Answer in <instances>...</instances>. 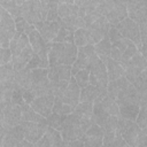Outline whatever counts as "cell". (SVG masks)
<instances>
[{
    "label": "cell",
    "mask_w": 147,
    "mask_h": 147,
    "mask_svg": "<svg viewBox=\"0 0 147 147\" xmlns=\"http://www.w3.org/2000/svg\"><path fill=\"white\" fill-rule=\"evenodd\" d=\"M21 115H22V110H21L20 105L9 102L3 108V119L11 126L21 122Z\"/></svg>",
    "instance_id": "obj_21"
},
{
    "label": "cell",
    "mask_w": 147,
    "mask_h": 147,
    "mask_svg": "<svg viewBox=\"0 0 147 147\" xmlns=\"http://www.w3.org/2000/svg\"><path fill=\"white\" fill-rule=\"evenodd\" d=\"M10 102L16 103V105H20V106H22L23 103H25V101H24V99H23V95H22V92H21L20 90H14Z\"/></svg>",
    "instance_id": "obj_46"
},
{
    "label": "cell",
    "mask_w": 147,
    "mask_h": 147,
    "mask_svg": "<svg viewBox=\"0 0 147 147\" xmlns=\"http://www.w3.org/2000/svg\"><path fill=\"white\" fill-rule=\"evenodd\" d=\"M110 25H116L118 22L127 17L126 0H114L108 13L105 15Z\"/></svg>",
    "instance_id": "obj_10"
},
{
    "label": "cell",
    "mask_w": 147,
    "mask_h": 147,
    "mask_svg": "<svg viewBox=\"0 0 147 147\" xmlns=\"http://www.w3.org/2000/svg\"><path fill=\"white\" fill-rule=\"evenodd\" d=\"M109 116V114L105 110L100 101L93 102V109H92V122L98 124L99 126H102L106 118Z\"/></svg>",
    "instance_id": "obj_32"
},
{
    "label": "cell",
    "mask_w": 147,
    "mask_h": 147,
    "mask_svg": "<svg viewBox=\"0 0 147 147\" xmlns=\"http://www.w3.org/2000/svg\"><path fill=\"white\" fill-rule=\"evenodd\" d=\"M11 61V53L9 48H2L0 47V65L8 63Z\"/></svg>",
    "instance_id": "obj_45"
},
{
    "label": "cell",
    "mask_w": 147,
    "mask_h": 147,
    "mask_svg": "<svg viewBox=\"0 0 147 147\" xmlns=\"http://www.w3.org/2000/svg\"><path fill=\"white\" fill-rule=\"evenodd\" d=\"M74 44L77 47H83V46H86L90 44L94 45L93 39H92L87 28H80V29H77L76 31H74Z\"/></svg>",
    "instance_id": "obj_29"
},
{
    "label": "cell",
    "mask_w": 147,
    "mask_h": 147,
    "mask_svg": "<svg viewBox=\"0 0 147 147\" xmlns=\"http://www.w3.org/2000/svg\"><path fill=\"white\" fill-rule=\"evenodd\" d=\"M102 107L105 108V110L109 114V115H115V116H119V108L117 102L115 101V99H113L111 96H109L108 94H106L101 100H100Z\"/></svg>",
    "instance_id": "obj_34"
},
{
    "label": "cell",
    "mask_w": 147,
    "mask_h": 147,
    "mask_svg": "<svg viewBox=\"0 0 147 147\" xmlns=\"http://www.w3.org/2000/svg\"><path fill=\"white\" fill-rule=\"evenodd\" d=\"M0 146H2V140L0 139Z\"/></svg>",
    "instance_id": "obj_54"
},
{
    "label": "cell",
    "mask_w": 147,
    "mask_h": 147,
    "mask_svg": "<svg viewBox=\"0 0 147 147\" xmlns=\"http://www.w3.org/2000/svg\"><path fill=\"white\" fill-rule=\"evenodd\" d=\"M53 103H54V95L52 93H49V94H45V95H40V96L34 98L29 105L39 115L47 117L52 113Z\"/></svg>",
    "instance_id": "obj_14"
},
{
    "label": "cell",
    "mask_w": 147,
    "mask_h": 147,
    "mask_svg": "<svg viewBox=\"0 0 147 147\" xmlns=\"http://www.w3.org/2000/svg\"><path fill=\"white\" fill-rule=\"evenodd\" d=\"M28 38H29V42H30V46L32 47L33 53L37 54L38 56L42 57V59H48V56H47V42L42 39L40 33L36 29L28 34Z\"/></svg>",
    "instance_id": "obj_18"
},
{
    "label": "cell",
    "mask_w": 147,
    "mask_h": 147,
    "mask_svg": "<svg viewBox=\"0 0 147 147\" xmlns=\"http://www.w3.org/2000/svg\"><path fill=\"white\" fill-rule=\"evenodd\" d=\"M87 30L90 31V34L93 39V42L96 44L98 41H100L103 37H106L108 34L110 24L107 21V18L102 15L99 18H96L92 24H90L88 26H86Z\"/></svg>",
    "instance_id": "obj_13"
},
{
    "label": "cell",
    "mask_w": 147,
    "mask_h": 147,
    "mask_svg": "<svg viewBox=\"0 0 147 147\" xmlns=\"http://www.w3.org/2000/svg\"><path fill=\"white\" fill-rule=\"evenodd\" d=\"M48 65H49L48 59H42V57H40V56H38L37 54L33 53L31 60L26 64V68L32 70V69H36V68H48Z\"/></svg>",
    "instance_id": "obj_42"
},
{
    "label": "cell",
    "mask_w": 147,
    "mask_h": 147,
    "mask_svg": "<svg viewBox=\"0 0 147 147\" xmlns=\"http://www.w3.org/2000/svg\"><path fill=\"white\" fill-rule=\"evenodd\" d=\"M126 1H127V0H126Z\"/></svg>",
    "instance_id": "obj_55"
},
{
    "label": "cell",
    "mask_w": 147,
    "mask_h": 147,
    "mask_svg": "<svg viewBox=\"0 0 147 147\" xmlns=\"http://www.w3.org/2000/svg\"><path fill=\"white\" fill-rule=\"evenodd\" d=\"M88 76H90V69H82V70L77 71V72L74 75V78H75L77 85L79 86V88L86 87V86L90 84Z\"/></svg>",
    "instance_id": "obj_41"
},
{
    "label": "cell",
    "mask_w": 147,
    "mask_h": 147,
    "mask_svg": "<svg viewBox=\"0 0 147 147\" xmlns=\"http://www.w3.org/2000/svg\"><path fill=\"white\" fill-rule=\"evenodd\" d=\"M22 115H21V121H29V122H45L46 123V117L39 115L37 111L33 110V108L29 103H23L21 106Z\"/></svg>",
    "instance_id": "obj_30"
},
{
    "label": "cell",
    "mask_w": 147,
    "mask_h": 147,
    "mask_svg": "<svg viewBox=\"0 0 147 147\" xmlns=\"http://www.w3.org/2000/svg\"><path fill=\"white\" fill-rule=\"evenodd\" d=\"M38 147H48V146H63V139L60 131L47 125V129L42 137L34 144Z\"/></svg>",
    "instance_id": "obj_15"
},
{
    "label": "cell",
    "mask_w": 147,
    "mask_h": 147,
    "mask_svg": "<svg viewBox=\"0 0 147 147\" xmlns=\"http://www.w3.org/2000/svg\"><path fill=\"white\" fill-rule=\"evenodd\" d=\"M60 133L62 139L65 141H72V140L79 139L84 134V131L82 130V126H80L79 118L76 114L70 113L65 116L63 127L60 131Z\"/></svg>",
    "instance_id": "obj_5"
},
{
    "label": "cell",
    "mask_w": 147,
    "mask_h": 147,
    "mask_svg": "<svg viewBox=\"0 0 147 147\" xmlns=\"http://www.w3.org/2000/svg\"><path fill=\"white\" fill-rule=\"evenodd\" d=\"M13 92H14V86L13 85H6V84L0 85V102L5 107L10 102Z\"/></svg>",
    "instance_id": "obj_40"
},
{
    "label": "cell",
    "mask_w": 147,
    "mask_h": 147,
    "mask_svg": "<svg viewBox=\"0 0 147 147\" xmlns=\"http://www.w3.org/2000/svg\"><path fill=\"white\" fill-rule=\"evenodd\" d=\"M115 28L121 32V34L123 37L131 40L137 46L139 52H141L142 44H141V40H140V34H139V26L134 21H132L129 17H125L124 20L118 22L115 25Z\"/></svg>",
    "instance_id": "obj_6"
},
{
    "label": "cell",
    "mask_w": 147,
    "mask_h": 147,
    "mask_svg": "<svg viewBox=\"0 0 147 147\" xmlns=\"http://www.w3.org/2000/svg\"><path fill=\"white\" fill-rule=\"evenodd\" d=\"M59 3H74V0H57Z\"/></svg>",
    "instance_id": "obj_51"
},
{
    "label": "cell",
    "mask_w": 147,
    "mask_h": 147,
    "mask_svg": "<svg viewBox=\"0 0 147 147\" xmlns=\"http://www.w3.org/2000/svg\"><path fill=\"white\" fill-rule=\"evenodd\" d=\"M126 10L127 17L134 21L137 24L141 22H146V3L144 2H134L131 0L126 1Z\"/></svg>",
    "instance_id": "obj_17"
},
{
    "label": "cell",
    "mask_w": 147,
    "mask_h": 147,
    "mask_svg": "<svg viewBox=\"0 0 147 147\" xmlns=\"http://www.w3.org/2000/svg\"><path fill=\"white\" fill-rule=\"evenodd\" d=\"M98 60L99 57L92 44L83 47H77V57L75 62L71 64V75L74 76L77 71L82 69H90V67Z\"/></svg>",
    "instance_id": "obj_3"
},
{
    "label": "cell",
    "mask_w": 147,
    "mask_h": 147,
    "mask_svg": "<svg viewBox=\"0 0 147 147\" xmlns=\"http://www.w3.org/2000/svg\"><path fill=\"white\" fill-rule=\"evenodd\" d=\"M118 108H119V116L121 117L130 119V121H136L140 106L138 103H126V105L118 106Z\"/></svg>",
    "instance_id": "obj_33"
},
{
    "label": "cell",
    "mask_w": 147,
    "mask_h": 147,
    "mask_svg": "<svg viewBox=\"0 0 147 147\" xmlns=\"http://www.w3.org/2000/svg\"><path fill=\"white\" fill-rule=\"evenodd\" d=\"M102 138L103 130L101 129V126H99L95 123H92L79 139L86 147H99L102 145Z\"/></svg>",
    "instance_id": "obj_11"
},
{
    "label": "cell",
    "mask_w": 147,
    "mask_h": 147,
    "mask_svg": "<svg viewBox=\"0 0 147 147\" xmlns=\"http://www.w3.org/2000/svg\"><path fill=\"white\" fill-rule=\"evenodd\" d=\"M107 94V91H102L94 85L88 84L86 87L80 88L79 93V102H95L100 101L105 95Z\"/></svg>",
    "instance_id": "obj_20"
},
{
    "label": "cell",
    "mask_w": 147,
    "mask_h": 147,
    "mask_svg": "<svg viewBox=\"0 0 147 147\" xmlns=\"http://www.w3.org/2000/svg\"><path fill=\"white\" fill-rule=\"evenodd\" d=\"M79 93H80V88L77 85L74 76H71L69 84H68L67 88L64 90V92L62 93V95L60 96V99L64 103H68L72 107H76L77 103L79 102Z\"/></svg>",
    "instance_id": "obj_19"
},
{
    "label": "cell",
    "mask_w": 147,
    "mask_h": 147,
    "mask_svg": "<svg viewBox=\"0 0 147 147\" xmlns=\"http://www.w3.org/2000/svg\"><path fill=\"white\" fill-rule=\"evenodd\" d=\"M108 38H109L111 45L115 46L118 51H121L122 54H123V52L127 48V46H129L130 42H131V40H129V39H126L125 37H123V36L121 34V32H119L114 25H110V28H109Z\"/></svg>",
    "instance_id": "obj_22"
},
{
    "label": "cell",
    "mask_w": 147,
    "mask_h": 147,
    "mask_svg": "<svg viewBox=\"0 0 147 147\" xmlns=\"http://www.w3.org/2000/svg\"><path fill=\"white\" fill-rule=\"evenodd\" d=\"M103 63H105L106 69H107L108 80H114V79H117L121 76H124V70H123L119 62H117V61H115L110 57H107V60Z\"/></svg>",
    "instance_id": "obj_27"
},
{
    "label": "cell",
    "mask_w": 147,
    "mask_h": 147,
    "mask_svg": "<svg viewBox=\"0 0 147 147\" xmlns=\"http://www.w3.org/2000/svg\"><path fill=\"white\" fill-rule=\"evenodd\" d=\"M3 108H5V106L0 102V121L3 119Z\"/></svg>",
    "instance_id": "obj_50"
},
{
    "label": "cell",
    "mask_w": 147,
    "mask_h": 147,
    "mask_svg": "<svg viewBox=\"0 0 147 147\" xmlns=\"http://www.w3.org/2000/svg\"><path fill=\"white\" fill-rule=\"evenodd\" d=\"M90 1H91V0H74V3H75L77 7H79V8H84Z\"/></svg>",
    "instance_id": "obj_49"
},
{
    "label": "cell",
    "mask_w": 147,
    "mask_h": 147,
    "mask_svg": "<svg viewBox=\"0 0 147 147\" xmlns=\"http://www.w3.org/2000/svg\"><path fill=\"white\" fill-rule=\"evenodd\" d=\"M88 79H90L91 85H94L102 91H107V85L109 82L108 75H107V69H106L105 63L100 59L90 67Z\"/></svg>",
    "instance_id": "obj_7"
},
{
    "label": "cell",
    "mask_w": 147,
    "mask_h": 147,
    "mask_svg": "<svg viewBox=\"0 0 147 147\" xmlns=\"http://www.w3.org/2000/svg\"><path fill=\"white\" fill-rule=\"evenodd\" d=\"M53 42H71V44H74V32L61 26L57 34L53 39Z\"/></svg>",
    "instance_id": "obj_39"
},
{
    "label": "cell",
    "mask_w": 147,
    "mask_h": 147,
    "mask_svg": "<svg viewBox=\"0 0 147 147\" xmlns=\"http://www.w3.org/2000/svg\"><path fill=\"white\" fill-rule=\"evenodd\" d=\"M93 46H94V51H95L98 57L102 62H105L107 60V57H109V53H110V48H111V42L108 38V34L106 37H103L100 41L94 44Z\"/></svg>",
    "instance_id": "obj_28"
},
{
    "label": "cell",
    "mask_w": 147,
    "mask_h": 147,
    "mask_svg": "<svg viewBox=\"0 0 147 147\" xmlns=\"http://www.w3.org/2000/svg\"><path fill=\"white\" fill-rule=\"evenodd\" d=\"M121 65L124 70L125 78L130 83H132L142 70H146L147 62H146V57L138 51L134 55H132L126 62L122 63Z\"/></svg>",
    "instance_id": "obj_4"
},
{
    "label": "cell",
    "mask_w": 147,
    "mask_h": 147,
    "mask_svg": "<svg viewBox=\"0 0 147 147\" xmlns=\"http://www.w3.org/2000/svg\"><path fill=\"white\" fill-rule=\"evenodd\" d=\"M36 30L40 33V36L42 37V39L46 42H51L53 41V39L55 38V36L57 34L61 25L59 23V21H40L38 23L34 24Z\"/></svg>",
    "instance_id": "obj_12"
},
{
    "label": "cell",
    "mask_w": 147,
    "mask_h": 147,
    "mask_svg": "<svg viewBox=\"0 0 147 147\" xmlns=\"http://www.w3.org/2000/svg\"><path fill=\"white\" fill-rule=\"evenodd\" d=\"M28 45H30L28 36L25 33H20V32L16 31L15 34H14V37L9 41V49H10L11 56L13 55H17Z\"/></svg>",
    "instance_id": "obj_23"
},
{
    "label": "cell",
    "mask_w": 147,
    "mask_h": 147,
    "mask_svg": "<svg viewBox=\"0 0 147 147\" xmlns=\"http://www.w3.org/2000/svg\"><path fill=\"white\" fill-rule=\"evenodd\" d=\"M21 16L28 21L30 24H36L40 21H44L41 15V5L40 0H25L20 6Z\"/></svg>",
    "instance_id": "obj_8"
},
{
    "label": "cell",
    "mask_w": 147,
    "mask_h": 147,
    "mask_svg": "<svg viewBox=\"0 0 147 147\" xmlns=\"http://www.w3.org/2000/svg\"><path fill=\"white\" fill-rule=\"evenodd\" d=\"M65 116L67 115H60V114H56V113H51L46 117V123H47V125L56 129L57 131H61L62 127H63Z\"/></svg>",
    "instance_id": "obj_37"
},
{
    "label": "cell",
    "mask_w": 147,
    "mask_h": 147,
    "mask_svg": "<svg viewBox=\"0 0 147 147\" xmlns=\"http://www.w3.org/2000/svg\"><path fill=\"white\" fill-rule=\"evenodd\" d=\"M14 75H15V71H14L11 61L0 65V85L6 84V85L14 86Z\"/></svg>",
    "instance_id": "obj_31"
},
{
    "label": "cell",
    "mask_w": 147,
    "mask_h": 147,
    "mask_svg": "<svg viewBox=\"0 0 147 147\" xmlns=\"http://www.w3.org/2000/svg\"><path fill=\"white\" fill-rule=\"evenodd\" d=\"M20 124L22 125L24 132V139L29 140L32 144H36L45 133L47 129V123L45 122H29V121H21Z\"/></svg>",
    "instance_id": "obj_9"
},
{
    "label": "cell",
    "mask_w": 147,
    "mask_h": 147,
    "mask_svg": "<svg viewBox=\"0 0 147 147\" xmlns=\"http://www.w3.org/2000/svg\"><path fill=\"white\" fill-rule=\"evenodd\" d=\"M59 15H57V7H51L49 6V10L47 13V16H46V20L47 21H59Z\"/></svg>",
    "instance_id": "obj_48"
},
{
    "label": "cell",
    "mask_w": 147,
    "mask_h": 147,
    "mask_svg": "<svg viewBox=\"0 0 147 147\" xmlns=\"http://www.w3.org/2000/svg\"><path fill=\"white\" fill-rule=\"evenodd\" d=\"M116 131L119 132V134L129 146L138 147L147 145V131L140 129L134 121H130L119 116Z\"/></svg>",
    "instance_id": "obj_2"
},
{
    "label": "cell",
    "mask_w": 147,
    "mask_h": 147,
    "mask_svg": "<svg viewBox=\"0 0 147 147\" xmlns=\"http://www.w3.org/2000/svg\"><path fill=\"white\" fill-rule=\"evenodd\" d=\"M0 29L8 36L9 39H11L16 32L15 29V22H14V17L6 10H2L1 17H0Z\"/></svg>",
    "instance_id": "obj_24"
},
{
    "label": "cell",
    "mask_w": 147,
    "mask_h": 147,
    "mask_svg": "<svg viewBox=\"0 0 147 147\" xmlns=\"http://www.w3.org/2000/svg\"><path fill=\"white\" fill-rule=\"evenodd\" d=\"M131 84L134 86V88L138 91L140 95H146L147 94V71L142 70Z\"/></svg>",
    "instance_id": "obj_36"
},
{
    "label": "cell",
    "mask_w": 147,
    "mask_h": 147,
    "mask_svg": "<svg viewBox=\"0 0 147 147\" xmlns=\"http://www.w3.org/2000/svg\"><path fill=\"white\" fill-rule=\"evenodd\" d=\"M24 1H25V0H15V3H16L17 6H21V5H22Z\"/></svg>",
    "instance_id": "obj_52"
},
{
    "label": "cell",
    "mask_w": 147,
    "mask_h": 147,
    "mask_svg": "<svg viewBox=\"0 0 147 147\" xmlns=\"http://www.w3.org/2000/svg\"><path fill=\"white\" fill-rule=\"evenodd\" d=\"M118 117L119 116H115V115H109L106 121L103 122L101 129L105 131H115L116 130V126H117V121H118Z\"/></svg>",
    "instance_id": "obj_44"
},
{
    "label": "cell",
    "mask_w": 147,
    "mask_h": 147,
    "mask_svg": "<svg viewBox=\"0 0 147 147\" xmlns=\"http://www.w3.org/2000/svg\"><path fill=\"white\" fill-rule=\"evenodd\" d=\"M33 84L32 79V72L31 69H28L26 67L15 71L14 75V90H20L21 92L25 90H31Z\"/></svg>",
    "instance_id": "obj_16"
},
{
    "label": "cell",
    "mask_w": 147,
    "mask_h": 147,
    "mask_svg": "<svg viewBox=\"0 0 147 147\" xmlns=\"http://www.w3.org/2000/svg\"><path fill=\"white\" fill-rule=\"evenodd\" d=\"M138 126L142 130L147 129V111H146V106H141L139 108V113L137 115V118L134 121Z\"/></svg>",
    "instance_id": "obj_43"
},
{
    "label": "cell",
    "mask_w": 147,
    "mask_h": 147,
    "mask_svg": "<svg viewBox=\"0 0 147 147\" xmlns=\"http://www.w3.org/2000/svg\"><path fill=\"white\" fill-rule=\"evenodd\" d=\"M49 65L72 64L77 57V46L71 42H47Z\"/></svg>",
    "instance_id": "obj_1"
},
{
    "label": "cell",
    "mask_w": 147,
    "mask_h": 147,
    "mask_svg": "<svg viewBox=\"0 0 147 147\" xmlns=\"http://www.w3.org/2000/svg\"><path fill=\"white\" fill-rule=\"evenodd\" d=\"M79 7L75 3H59L57 6V15L60 18H64L72 15H78Z\"/></svg>",
    "instance_id": "obj_35"
},
{
    "label": "cell",
    "mask_w": 147,
    "mask_h": 147,
    "mask_svg": "<svg viewBox=\"0 0 147 147\" xmlns=\"http://www.w3.org/2000/svg\"><path fill=\"white\" fill-rule=\"evenodd\" d=\"M59 23L62 28H65L72 32L76 31L77 29L86 28L84 18L80 17L79 15H72V16H68L64 18H59Z\"/></svg>",
    "instance_id": "obj_25"
},
{
    "label": "cell",
    "mask_w": 147,
    "mask_h": 147,
    "mask_svg": "<svg viewBox=\"0 0 147 147\" xmlns=\"http://www.w3.org/2000/svg\"><path fill=\"white\" fill-rule=\"evenodd\" d=\"M2 10H3V8L0 6V17H1V14H2Z\"/></svg>",
    "instance_id": "obj_53"
},
{
    "label": "cell",
    "mask_w": 147,
    "mask_h": 147,
    "mask_svg": "<svg viewBox=\"0 0 147 147\" xmlns=\"http://www.w3.org/2000/svg\"><path fill=\"white\" fill-rule=\"evenodd\" d=\"M122 52L121 51H118L115 46H113L111 45V48H110V53H109V57L110 59H113V60H115V61H117V62H121L122 61Z\"/></svg>",
    "instance_id": "obj_47"
},
{
    "label": "cell",
    "mask_w": 147,
    "mask_h": 147,
    "mask_svg": "<svg viewBox=\"0 0 147 147\" xmlns=\"http://www.w3.org/2000/svg\"><path fill=\"white\" fill-rule=\"evenodd\" d=\"M129 80L125 78V76H121L117 79L114 80H109L108 85H107V94L109 96H111L113 99H116L117 94L123 91L127 85H129Z\"/></svg>",
    "instance_id": "obj_26"
},
{
    "label": "cell",
    "mask_w": 147,
    "mask_h": 147,
    "mask_svg": "<svg viewBox=\"0 0 147 147\" xmlns=\"http://www.w3.org/2000/svg\"><path fill=\"white\" fill-rule=\"evenodd\" d=\"M14 22H15V29L17 32L20 33H25L26 36L33 31L36 28L33 24H30L28 21H25L22 16H18V17H15L14 18Z\"/></svg>",
    "instance_id": "obj_38"
}]
</instances>
